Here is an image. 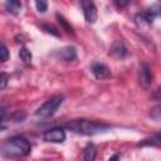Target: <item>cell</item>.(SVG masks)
Here are the masks:
<instances>
[{"label":"cell","instance_id":"cell-2","mask_svg":"<svg viewBox=\"0 0 161 161\" xmlns=\"http://www.w3.org/2000/svg\"><path fill=\"white\" fill-rule=\"evenodd\" d=\"M65 127L80 135H97V133L106 132L108 128H111L109 125L99 123V122H94L89 119H74V121L68 122Z\"/></svg>","mask_w":161,"mask_h":161},{"label":"cell","instance_id":"cell-19","mask_svg":"<svg viewBox=\"0 0 161 161\" xmlns=\"http://www.w3.org/2000/svg\"><path fill=\"white\" fill-rule=\"evenodd\" d=\"M43 28L45 29V31H48V33H50V34H53L55 36H59V31H58V29L55 26L49 25V24H43Z\"/></svg>","mask_w":161,"mask_h":161},{"label":"cell","instance_id":"cell-14","mask_svg":"<svg viewBox=\"0 0 161 161\" xmlns=\"http://www.w3.org/2000/svg\"><path fill=\"white\" fill-rule=\"evenodd\" d=\"M147 10H148L155 18L161 16V4H160V3H156V4L151 5V8H148Z\"/></svg>","mask_w":161,"mask_h":161},{"label":"cell","instance_id":"cell-11","mask_svg":"<svg viewBox=\"0 0 161 161\" xmlns=\"http://www.w3.org/2000/svg\"><path fill=\"white\" fill-rule=\"evenodd\" d=\"M5 8H6V10H8L10 14L16 15V14H19L20 10H21V3L18 1V0H8V1L5 3Z\"/></svg>","mask_w":161,"mask_h":161},{"label":"cell","instance_id":"cell-5","mask_svg":"<svg viewBox=\"0 0 161 161\" xmlns=\"http://www.w3.org/2000/svg\"><path fill=\"white\" fill-rule=\"evenodd\" d=\"M80 5L83 9L86 21L88 24H93L97 20V8H96L94 3L91 0H83V1H80Z\"/></svg>","mask_w":161,"mask_h":161},{"label":"cell","instance_id":"cell-8","mask_svg":"<svg viewBox=\"0 0 161 161\" xmlns=\"http://www.w3.org/2000/svg\"><path fill=\"white\" fill-rule=\"evenodd\" d=\"M109 54H112L113 57H116V58H125L127 54H128V50H127V48L125 47V44L122 43V42H117V43H114L113 44V47L111 48V50H109Z\"/></svg>","mask_w":161,"mask_h":161},{"label":"cell","instance_id":"cell-20","mask_svg":"<svg viewBox=\"0 0 161 161\" xmlns=\"http://www.w3.org/2000/svg\"><path fill=\"white\" fill-rule=\"evenodd\" d=\"M0 80H1L0 88H1V89H4V88L6 87L8 80H9V75H8V74H5V73H1V78H0Z\"/></svg>","mask_w":161,"mask_h":161},{"label":"cell","instance_id":"cell-15","mask_svg":"<svg viewBox=\"0 0 161 161\" xmlns=\"http://www.w3.org/2000/svg\"><path fill=\"white\" fill-rule=\"evenodd\" d=\"M26 117V113L24 111H15L13 114H11V119L15 121V122H21L24 121Z\"/></svg>","mask_w":161,"mask_h":161},{"label":"cell","instance_id":"cell-16","mask_svg":"<svg viewBox=\"0 0 161 161\" xmlns=\"http://www.w3.org/2000/svg\"><path fill=\"white\" fill-rule=\"evenodd\" d=\"M150 116H151L153 119H156V121H161V104L155 106V107L151 109Z\"/></svg>","mask_w":161,"mask_h":161},{"label":"cell","instance_id":"cell-18","mask_svg":"<svg viewBox=\"0 0 161 161\" xmlns=\"http://www.w3.org/2000/svg\"><path fill=\"white\" fill-rule=\"evenodd\" d=\"M0 60L1 62H6L8 60V58H9V52H8V48H6V45L3 43L1 44V49H0Z\"/></svg>","mask_w":161,"mask_h":161},{"label":"cell","instance_id":"cell-12","mask_svg":"<svg viewBox=\"0 0 161 161\" xmlns=\"http://www.w3.org/2000/svg\"><path fill=\"white\" fill-rule=\"evenodd\" d=\"M19 58H20V60L24 64H30L31 63V59H33V55H31V53H30V50L28 48L23 47L20 49V52H19Z\"/></svg>","mask_w":161,"mask_h":161},{"label":"cell","instance_id":"cell-17","mask_svg":"<svg viewBox=\"0 0 161 161\" xmlns=\"http://www.w3.org/2000/svg\"><path fill=\"white\" fill-rule=\"evenodd\" d=\"M35 8H36V10L39 13H45L47 9H48V3L47 1H43V0L35 1Z\"/></svg>","mask_w":161,"mask_h":161},{"label":"cell","instance_id":"cell-13","mask_svg":"<svg viewBox=\"0 0 161 161\" xmlns=\"http://www.w3.org/2000/svg\"><path fill=\"white\" fill-rule=\"evenodd\" d=\"M57 19H58V21L60 23V25L65 29V31L67 33H73V28L68 24V21L64 19V16H62V15H59V14H57Z\"/></svg>","mask_w":161,"mask_h":161},{"label":"cell","instance_id":"cell-9","mask_svg":"<svg viewBox=\"0 0 161 161\" xmlns=\"http://www.w3.org/2000/svg\"><path fill=\"white\" fill-rule=\"evenodd\" d=\"M140 79H141V83L147 87L150 83H151V79H152V75H151V70H150V67L147 64H143L140 69Z\"/></svg>","mask_w":161,"mask_h":161},{"label":"cell","instance_id":"cell-1","mask_svg":"<svg viewBox=\"0 0 161 161\" xmlns=\"http://www.w3.org/2000/svg\"><path fill=\"white\" fill-rule=\"evenodd\" d=\"M31 151L30 142L21 137V136H14L8 140H5L1 145V153L6 158H19L29 155Z\"/></svg>","mask_w":161,"mask_h":161},{"label":"cell","instance_id":"cell-6","mask_svg":"<svg viewBox=\"0 0 161 161\" xmlns=\"http://www.w3.org/2000/svg\"><path fill=\"white\" fill-rule=\"evenodd\" d=\"M91 70H92L93 75H94L97 79H101V80L108 79V78H111V75H112L109 68H108L106 64H103V63H94V64L92 65Z\"/></svg>","mask_w":161,"mask_h":161},{"label":"cell","instance_id":"cell-4","mask_svg":"<svg viewBox=\"0 0 161 161\" xmlns=\"http://www.w3.org/2000/svg\"><path fill=\"white\" fill-rule=\"evenodd\" d=\"M43 140L45 142H53V143H62L65 140V132L60 127L49 128L43 133Z\"/></svg>","mask_w":161,"mask_h":161},{"label":"cell","instance_id":"cell-23","mask_svg":"<svg viewBox=\"0 0 161 161\" xmlns=\"http://www.w3.org/2000/svg\"><path fill=\"white\" fill-rule=\"evenodd\" d=\"M155 138H156V141L161 142V132H160V133H156V135H155Z\"/></svg>","mask_w":161,"mask_h":161},{"label":"cell","instance_id":"cell-10","mask_svg":"<svg viewBox=\"0 0 161 161\" xmlns=\"http://www.w3.org/2000/svg\"><path fill=\"white\" fill-rule=\"evenodd\" d=\"M97 156V148L93 143H88L83 150V157L84 161H94Z\"/></svg>","mask_w":161,"mask_h":161},{"label":"cell","instance_id":"cell-7","mask_svg":"<svg viewBox=\"0 0 161 161\" xmlns=\"http://www.w3.org/2000/svg\"><path fill=\"white\" fill-rule=\"evenodd\" d=\"M55 54L58 58H60L62 60H65V62H73L77 59V50L74 47H64V48L59 49Z\"/></svg>","mask_w":161,"mask_h":161},{"label":"cell","instance_id":"cell-3","mask_svg":"<svg viewBox=\"0 0 161 161\" xmlns=\"http://www.w3.org/2000/svg\"><path fill=\"white\" fill-rule=\"evenodd\" d=\"M63 101H64L63 94H55V96L50 97L35 111V116L40 117V118H48V117L53 116L57 112V109L62 106Z\"/></svg>","mask_w":161,"mask_h":161},{"label":"cell","instance_id":"cell-22","mask_svg":"<svg viewBox=\"0 0 161 161\" xmlns=\"http://www.w3.org/2000/svg\"><path fill=\"white\" fill-rule=\"evenodd\" d=\"M108 161H119V155H117V153H116V155H113V156H111Z\"/></svg>","mask_w":161,"mask_h":161},{"label":"cell","instance_id":"cell-21","mask_svg":"<svg viewBox=\"0 0 161 161\" xmlns=\"http://www.w3.org/2000/svg\"><path fill=\"white\" fill-rule=\"evenodd\" d=\"M127 4H128V1H116V5L119 6V8H123V6H126Z\"/></svg>","mask_w":161,"mask_h":161}]
</instances>
